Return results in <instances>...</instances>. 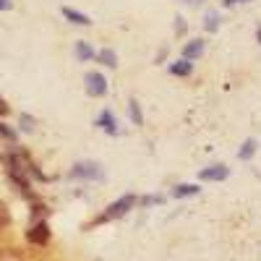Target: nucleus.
<instances>
[{"mask_svg":"<svg viewBox=\"0 0 261 261\" xmlns=\"http://www.w3.org/2000/svg\"><path fill=\"white\" fill-rule=\"evenodd\" d=\"M175 34H186V21L180 16L175 18Z\"/></svg>","mask_w":261,"mask_h":261,"instance_id":"obj_17","label":"nucleus"},{"mask_svg":"<svg viewBox=\"0 0 261 261\" xmlns=\"http://www.w3.org/2000/svg\"><path fill=\"white\" fill-rule=\"evenodd\" d=\"M191 71H193V65H191V60H186V58L170 65V73H172V76H188Z\"/></svg>","mask_w":261,"mask_h":261,"instance_id":"obj_9","label":"nucleus"},{"mask_svg":"<svg viewBox=\"0 0 261 261\" xmlns=\"http://www.w3.org/2000/svg\"><path fill=\"white\" fill-rule=\"evenodd\" d=\"M235 3H241V0H225V6H235Z\"/></svg>","mask_w":261,"mask_h":261,"instance_id":"obj_23","label":"nucleus"},{"mask_svg":"<svg viewBox=\"0 0 261 261\" xmlns=\"http://www.w3.org/2000/svg\"><path fill=\"white\" fill-rule=\"evenodd\" d=\"M63 16L68 18V21H73V24H79V27H89V24H92L89 16H84V13H79V11H73V8H63Z\"/></svg>","mask_w":261,"mask_h":261,"instance_id":"obj_8","label":"nucleus"},{"mask_svg":"<svg viewBox=\"0 0 261 261\" xmlns=\"http://www.w3.org/2000/svg\"><path fill=\"white\" fill-rule=\"evenodd\" d=\"M21 128H24V130H32L34 125H32V118L29 115H24V118H21Z\"/></svg>","mask_w":261,"mask_h":261,"instance_id":"obj_18","label":"nucleus"},{"mask_svg":"<svg viewBox=\"0 0 261 261\" xmlns=\"http://www.w3.org/2000/svg\"><path fill=\"white\" fill-rule=\"evenodd\" d=\"M71 178H89V180H97V178H102V170H99L97 162H79V165H73V170H71Z\"/></svg>","mask_w":261,"mask_h":261,"instance_id":"obj_4","label":"nucleus"},{"mask_svg":"<svg viewBox=\"0 0 261 261\" xmlns=\"http://www.w3.org/2000/svg\"><path fill=\"white\" fill-rule=\"evenodd\" d=\"M196 193H199V188L191 186V183H183V186L172 188V196H175V199H186V196H196Z\"/></svg>","mask_w":261,"mask_h":261,"instance_id":"obj_11","label":"nucleus"},{"mask_svg":"<svg viewBox=\"0 0 261 261\" xmlns=\"http://www.w3.org/2000/svg\"><path fill=\"white\" fill-rule=\"evenodd\" d=\"M27 241L34 243V246H45V243L50 241V227H47V222H45V220L34 222V225L29 227V232H27Z\"/></svg>","mask_w":261,"mask_h":261,"instance_id":"obj_3","label":"nucleus"},{"mask_svg":"<svg viewBox=\"0 0 261 261\" xmlns=\"http://www.w3.org/2000/svg\"><path fill=\"white\" fill-rule=\"evenodd\" d=\"M256 37H258V45H261V29H258V32H256Z\"/></svg>","mask_w":261,"mask_h":261,"instance_id":"obj_24","label":"nucleus"},{"mask_svg":"<svg viewBox=\"0 0 261 261\" xmlns=\"http://www.w3.org/2000/svg\"><path fill=\"white\" fill-rule=\"evenodd\" d=\"M11 8V0H0V11H8Z\"/></svg>","mask_w":261,"mask_h":261,"instance_id":"obj_21","label":"nucleus"},{"mask_svg":"<svg viewBox=\"0 0 261 261\" xmlns=\"http://www.w3.org/2000/svg\"><path fill=\"white\" fill-rule=\"evenodd\" d=\"M128 115H130V123H136V125H141V123H144V115H141L139 99H130V102H128Z\"/></svg>","mask_w":261,"mask_h":261,"instance_id":"obj_10","label":"nucleus"},{"mask_svg":"<svg viewBox=\"0 0 261 261\" xmlns=\"http://www.w3.org/2000/svg\"><path fill=\"white\" fill-rule=\"evenodd\" d=\"M76 55H79L81 60H92V58H94V50L86 45V42H76Z\"/></svg>","mask_w":261,"mask_h":261,"instance_id":"obj_12","label":"nucleus"},{"mask_svg":"<svg viewBox=\"0 0 261 261\" xmlns=\"http://www.w3.org/2000/svg\"><path fill=\"white\" fill-rule=\"evenodd\" d=\"M8 113H11V107L6 105V99H3V97H0V115H8Z\"/></svg>","mask_w":261,"mask_h":261,"instance_id":"obj_19","label":"nucleus"},{"mask_svg":"<svg viewBox=\"0 0 261 261\" xmlns=\"http://www.w3.org/2000/svg\"><path fill=\"white\" fill-rule=\"evenodd\" d=\"M230 175V170L225 167V165H214V167H206V170H201V180H225Z\"/></svg>","mask_w":261,"mask_h":261,"instance_id":"obj_5","label":"nucleus"},{"mask_svg":"<svg viewBox=\"0 0 261 261\" xmlns=\"http://www.w3.org/2000/svg\"><path fill=\"white\" fill-rule=\"evenodd\" d=\"M97 60H99V63H105V65H110V68H115V65H118V58H115V53H113V50H102V53L97 55Z\"/></svg>","mask_w":261,"mask_h":261,"instance_id":"obj_14","label":"nucleus"},{"mask_svg":"<svg viewBox=\"0 0 261 261\" xmlns=\"http://www.w3.org/2000/svg\"><path fill=\"white\" fill-rule=\"evenodd\" d=\"M97 125H102L110 136H115V134H118V125H115V120H113V113H110V110H105V113L97 118Z\"/></svg>","mask_w":261,"mask_h":261,"instance_id":"obj_7","label":"nucleus"},{"mask_svg":"<svg viewBox=\"0 0 261 261\" xmlns=\"http://www.w3.org/2000/svg\"><path fill=\"white\" fill-rule=\"evenodd\" d=\"M217 27H220V18H217L214 11L206 13V32H217Z\"/></svg>","mask_w":261,"mask_h":261,"instance_id":"obj_15","label":"nucleus"},{"mask_svg":"<svg viewBox=\"0 0 261 261\" xmlns=\"http://www.w3.org/2000/svg\"><path fill=\"white\" fill-rule=\"evenodd\" d=\"M136 196H123V199H118V201H113L110 206H107L99 217H97V222H110V220H118V217H123V214H128V209H134L136 206Z\"/></svg>","mask_w":261,"mask_h":261,"instance_id":"obj_1","label":"nucleus"},{"mask_svg":"<svg viewBox=\"0 0 261 261\" xmlns=\"http://www.w3.org/2000/svg\"><path fill=\"white\" fill-rule=\"evenodd\" d=\"M84 81H86V92H89L92 97H105V92H107V81H105L102 73L89 71V73L84 76Z\"/></svg>","mask_w":261,"mask_h":261,"instance_id":"obj_2","label":"nucleus"},{"mask_svg":"<svg viewBox=\"0 0 261 261\" xmlns=\"http://www.w3.org/2000/svg\"><path fill=\"white\" fill-rule=\"evenodd\" d=\"M0 261H21L18 256H0Z\"/></svg>","mask_w":261,"mask_h":261,"instance_id":"obj_22","label":"nucleus"},{"mask_svg":"<svg viewBox=\"0 0 261 261\" xmlns=\"http://www.w3.org/2000/svg\"><path fill=\"white\" fill-rule=\"evenodd\" d=\"M146 204H162V196H149V199H144Z\"/></svg>","mask_w":261,"mask_h":261,"instance_id":"obj_20","label":"nucleus"},{"mask_svg":"<svg viewBox=\"0 0 261 261\" xmlns=\"http://www.w3.org/2000/svg\"><path fill=\"white\" fill-rule=\"evenodd\" d=\"M201 53H204V42H201V39H191L188 45L183 47V58H186V60H193V58H199Z\"/></svg>","mask_w":261,"mask_h":261,"instance_id":"obj_6","label":"nucleus"},{"mask_svg":"<svg viewBox=\"0 0 261 261\" xmlns=\"http://www.w3.org/2000/svg\"><path fill=\"white\" fill-rule=\"evenodd\" d=\"M0 136H3V139H8V141H16V134H13L11 128H6L3 123H0Z\"/></svg>","mask_w":261,"mask_h":261,"instance_id":"obj_16","label":"nucleus"},{"mask_svg":"<svg viewBox=\"0 0 261 261\" xmlns=\"http://www.w3.org/2000/svg\"><path fill=\"white\" fill-rule=\"evenodd\" d=\"M253 151H256V141L248 139V141L241 146V151H238V157H241V160H251V157H253Z\"/></svg>","mask_w":261,"mask_h":261,"instance_id":"obj_13","label":"nucleus"}]
</instances>
